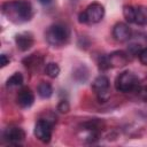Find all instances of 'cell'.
I'll return each instance as SVG.
<instances>
[{"label": "cell", "instance_id": "6da1fadb", "mask_svg": "<svg viewBox=\"0 0 147 147\" xmlns=\"http://www.w3.org/2000/svg\"><path fill=\"white\" fill-rule=\"evenodd\" d=\"M2 14L15 24L29 22L33 16V8L28 0H10L2 3Z\"/></svg>", "mask_w": 147, "mask_h": 147}, {"label": "cell", "instance_id": "7a4b0ae2", "mask_svg": "<svg viewBox=\"0 0 147 147\" xmlns=\"http://www.w3.org/2000/svg\"><path fill=\"white\" fill-rule=\"evenodd\" d=\"M46 41L53 47L64 46L70 38V30L65 24L55 23L47 28L45 32Z\"/></svg>", "mask_w": 147, "mask_h": 147}, {"label": "cell", "instance_id": "3957f363", "mask_svg": "<svg viewBox=\"0 0 147 147\" xmlns=\"http://www.w3.org/2000/svg\"><path fill=\"white\" fill-rule=\"evenodd\" d=\"M139 86H140V80L138 76L132 71L121 72L115 80V88L122 93L136 92Z\"/></svg>", "mask_w": 147, "mask_h": 147}, {"label": "cell", "instance_id": "277c9868", "mask_svg": "<svg viewBox=\"0 0 147 147\" xmlns=\"http://www.w3.org/2000/svg\"><path fill=\"white\" fill-rule=\"evenodd\" d=\"M129 63V54L124 51H115L108 55L100 56L99 68L101 70H107L110 68H121Z\"/></svg>", "mask_w": 147, "mask_h": 147}, {"label": "cell", "instance_id": "5b68a950", "mask_svg": "<svg viewBox=\"0 0 147 147\" xmlns=\"http://www.w3.org/2000/svg\"><path fill=\"white\" fill-rule=\"evenodd\" d=\"M105 16V7L99 2H92L90 3L86 9L78 15L79 23L84 24H95L99 23Z\"/></svg>", "mask_w": 147, "mask_h": 147}, {"label": "cell", "instance_id": "8992f818", "mask_svg": "<svg viewBox=\"0 0 147 147\" xmlns=\"http://www.w3.org/2000/svg\"><path fill=\"white\" fill-rule=\"evenodd\" d=\"M109 78L105 75L98 76L93 83H92V88L98 95V99L100 102H106L110 98V92H109Z\"/></svg>", "mask_w": 147, "mask_h": 147}, {"label": "cell", "instance_id": "52a82bcc", "mask_svg": "<svg viewBox=\"0 0 147 147\" xmlns=\"http://www.w3.org/2000/svg\"><path fill=\"white\" fill-rule=\"evenodd\" d=\"M52 132H53V123H51L48 119L37 121L33 133L39 141L44 144H48L52 139Z\"/></svg>", "mask_w": 147, "mask_h": 147}, {"label": "cell", "instance_id": "ba28073f", "mask_svg": "<svg viewBox=\"0 0 147 147\" xmlns=\"http://www.w3.org/2000/svg\"><path fill=\"white\" fill-rule=\"evenodd\" d=\"M3 139L10 145H22L25 139V132L23 129L17 126L8 127L3 132Z\"/></svg>", "mask_w": 147, "mask_h": 147}, {"label": "cell", "instance_id": "9c48e42d", "mask_svg": "<svg viewBox=\"0 0 147 147\" xmlns=\"http://www.w3.org/2000/svg\"><path fill=\"white\" fill-rule=\"evenodd\" d=\"M131 29L127 24L123 22H118L113 28V37L118 42H125L131 38Z\"/></svg>", "mask_w": 147, "mask_h": 147}, {"label": "cell", "instance_id": "30bf717a", "mask_svg": "<svg viewBox=\"0 0 147 147\" xmlns=\"http://www.w3.org/2000/svg\"><path fill=\"white\" fill-rule=\"evenodd\" d=\"M15 42L21 52H26L33 46L34 39L31 32H21L15 36Z\"/></svg>", "mask_w": 147, "mask_h": 147}, {"label": "cell", "instance_id": "8fae6325", "mask_svg": "<svg viewBox=\"0 0 147 147\" xmlns=\"http://www.w3.org/2000/svg\"><path fill=\"white\" fill-rule=\"evenodd\" d=\"M16 102L21 108H29L33 105L34 102V94L29 87H23L17 96H16Z\"/></svg>", "mask_w": 147, "mask_h": 147}, {"label": "cell", "instance_id": "7c38bea8", "mask_svg": "<svg viewBox=\"0 0 147 147\" xmlns=\"http://www.w3.org/2000/svg\"><path fill=\"white\" fill-rule=\"evenodd\" d=\"M37 92H38V94H39L40 98H42V99H48V98H51L52 94H53V87H52V85H51L49 83H47V82H40V83L38 84V86H37Z\"/></svg>", "mask_w": 147, "mask_h": 147}, {"label": "cell", "instance_id": "4fadbf2b", "mask_svg": "<svg viewBox=\"0 0 147 147\" xmlns=\"http://www.w3.org/2000/svg\"><path fill=\"white\" fill-rule=\"evenodd\" d=\"M134 24L145 25L147 24V8L144 6H136V18Z\"/></svg>", "mask_w": 147, "mask_h": 147}, {"label": "cell", "instance_id": "5bb4252c", "mask_svg": "<svg viewBox=\"0 0 147 147\" xmlns=\"http://www.w3.org/2000/svg\"><path fill=\"white\" fill-rule=\"evenodd\" d=\"M123 16L129 23H134L136 18V6L126 5L123 7Z\"/></svg>", "mask_w": 147, "mask_h": 147}, {"label": "cell", "instance_id": "9a60e30c", "mask_svg": "<svg viewBox=\"0 0 147 147\" xmlns=\"http://www.w3.org/2000/svg\"><path fill=\"white\" fill-rule=\"evenodd\" d=\"M23 84V75L21 72H15L14 75H11L7 83L6 86L7 87H16V86H21Z\"/></svg>", "mask_w": 147, "mask_h": 147}, {"label": "cell", "instance_id": "2e32d148", "mask_svg": "<svg viewBox=\"0 0 147 147\" xmlns=\"http://www.w3.org/2000/svg\"><path fill=\"white\" fill-rule=\"evenodd\" d=\"M45 72L48 77L51 78H56L60 74V67L57 63L55 62H49L46 64V68H45Z\"/></svg>", "mask_w": 147, "mask_h": 147}, {"label": "cell", "instance_id": "e0dca14e", "mask_svg": "<svg viewBox=\"0 0 147 147\" xmlns=\"http://www.w3.org/2000/svg\"><path fill=\"white\" fill-rule=\"evenodd\" d=\"M40 62H41V59H38V54H32L30 55L29 57H25L23 60V63L25 64L26 68H32V67H38L40 65Z\"/></svg>", "mask_w": 147, "mask_h": 147}, {"label": "cell", "instance_id": "ac0fdd59", "mask_svg": "<svg viewBox=\"0 0 147 147\" xmlns=\"http://www.w3.org/2000/svg\"><path fill=\"white\" fill-rule=\"evenodd\" d=\"M57 110L62 114H67L69 110H70V105L67 100H61L57 105Z\"/></svg>", "mask_w": 147, "mask_h": 147}, {"label": "cell", "instance_id": "d6986e66", "mask_svg": "<svg viewBox=\"0 0 147 147\" xmlns=\"http://www.w3.org/2000/svg\"><path fill=\"white\" fill-rule=\"evenodd\" d=\"M138 57H139V61L141 62V64L147 65V47H146V48H142V49L140 51Z\"/></svg>", "mask_w": 147, "mask_h": 147}, {"label": "cell", "instance_id": "ffe728a7", "mask_svg": "<svg viewBox=\"0 0 147 147\" xmlns=\"http://www.w3.org/2000/svg\"><path fill=\"white\" fill-rule=\"evenodd\" d=\"M136 92H138L139 96H140L142 100L147 101V86H144V87H140V86H139Z\"/></svg>", "mask_w": 147, "mask_h": 147}, {"label": "cell", "instance_id": "44dd1931", "mask_svg": "<svg viewBox=\"0 0 147 147\" xmlns=\"http://www.w3.org/2000/svg\"><path fill=\"white\" fill-rule=\"evenodd\" d=\"M9 61H10V59H9L6 54H1V55H0V64H1L2 68L6 67V65L9 63Z\"/></svg>", "mask_w": 147, "mask_h": 147}, {"label": "cell", "instance_id": "7402d4cb", "mask_svg": "<svg viewBox=\"0 0 147 147\" xmlns=\"http://www.w3.org/2000/svg\"><path fill=\"white\" fill-rule=\"evenodd\" d=\"M40 3H42V5H49V3H52L53 2V0H38Z\"/></svg>", "mask_w": 147, "mask_h": 147}]
</instances>
